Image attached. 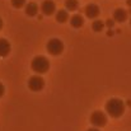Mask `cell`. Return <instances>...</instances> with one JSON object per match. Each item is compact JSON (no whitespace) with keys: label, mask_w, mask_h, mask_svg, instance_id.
<instances>
[{"label":"cell","mask_w":131,"mask_h":131,"mask_svg":"<svg viewBox=\"0 0 131 131\" xmlns=\"http://www.w3.org/2000/svg\"><path fill=\"white\" fill-rule=\"evenodd\" d=\"M106 113L112 118H120L125 113V103L120 98H111L106 102Z\"/></svg>","instance_id":"1"},{"label":"cell","mask_w":131,"mask_h":131,"mask_svg":"<svg viewBox=\"0 0 131 131\" xmlns=\"http://www.w3.org/2000/svg\"><path fill=\"white\" fill-rule=\"evenodd\" d=\"M31 68L37 74H45L50 69V61H48V59L46 56L38 55V56L33 57V60L31 62Z\"/></svg>","instance_id":"2"},{"label":"cell","mask_w":131,"mask_h":131,"mask_svg":"<svg viewBox=\"0 0 131 131\" xmlns=\"http://www.w3.org/2000/svg\"><path fill=\"white\" fill-rule=\"evenodd\" d=\"M46 50H47V52H48L50 55H52V56H59V55H61L62 51H64V43H62V41L59 40V38H51V40L47 42V45H46Z\"/></svg>","instance_id":"3"},{"label":"cell","mask_w":131,"mask_h":131,"mask_svg":"<svg viewBox=\"0 0 131 131\" xmlns=\"http://www.w3.org/2000/svg\"><path fill=\"white\" fill-rule=\"evenodd\" d=\"M107 121H108V117L104 112L102 111H94L92 115H90V124L94 126V127H104L107 125Z\"/></svg>","instance_id":"4"},{"label":"cell","mask_w":131,"mask_h":131,"mask_svg":"<svg viewBox=\"0 0 131 131\" xmlns=\"http://www.w3.org/2000/svg\"><path fill=\"white\" fill-rule=\"evenodd\" d=\"M43 87H45V80L42 77H40V74L32 75L28 79V88L32 92H40V90L43 89Z\"/></svg>","instance_id":"5"},{"label":"cell","mask_w":131,"mask_h":131,"mask_svg":"<svg viewBox=\"0 0 131 131\" xmlns=\"http://www.w3.org/2000/svg\"><path fill=\"white\" fill-rule=\"evenodd\" d=\"M41 12L42 14L46 17H50L52 14L56 13V4L52 1V0H43V3L41 4Z\"/></svg>","instance_id":"6"},{"label":"cell","mask_w":131,"mask_h":131,"mask_svg":"<svg viewBox=\"0 0 131 131\" xmlns=\"http://www.w3.org/2000/svg\"><path fill=\"white\" fill-rule=\"evenodd\" d=\"M84 13H85L87 18H89V19H97L99 13H101V9L97 4H88L84 9Z\"/></svg>","instance_id":"7"},{"label":"cell","mask_w":131,"mask_h":131,"mask_svg":"<svg viewBox=\"0 0 131 131\" xmlns=\"http://www.w3.org/2000/svg\"><path fill=\"white\" fill-rule=\"evenodd\" d=\"M127 17H129V12L122 9V8H117L115 12H113V20L115 22H118V23H124L127 20Z\"/></svg>","instance_id":"8"},{"label":"cell","mask_w":131,"mask_h":131,"mask_svg":"<svg viewBox=\"0 0 131 131\" xmlns=\"http://www.w3.org/2000/svg\"><path fill=\"white\" fill-rule=\"evenodd\" d=\"M12 46L10 42L5 38H0V57H6L10 53Z\"/></svg>","instance_id":"9"},{"label":"cell","mask_w":131,"mask_h":131,"mask_svg":"<svg viewBox=\"0 0 131 131\" xmlns=\"http://www.w3.org/2000/svg\"><path fill=\"white\" fill-rule=\"evenodd\" d=\"M24 6H26L24 8V12H26V14L28 17H36L37 15V13H38V5L35 1H31V3L26 4Z\"/></svg>","instance_id":"10"},{"label":"cell","mask_w":131,"mask_h":131,"mask_svg":"<svg viewBox=\"0 0 131 131\" xmlns=\"http://www.w3.org/2000/svg\"><path fill=\"white\" fill-rule=\"evenodd\" d=\"M70 24H71V27H74V28H80V27H83V24H84V18H83V15H80V14H74V15H71V17H70Z\"/></svg>","instance_id":"11"},{"label":"cell","mask_w":131,"mask_h":131,"mask_svg":"<svg viewBox=\"0 0 131 131\" xmlns=\"http://www.w3.org/2000/svg\"><path fill=\"white\" fill-rule=\"evenodd\" d=\"M68 19H69V13L66 12V9L56 10V22H59V23H66Z\"/></svg>","instance_id":"12"},{"label":"cell","mask_w":131,"mask_h":131,"mask_svg":"<svg viewBox=\"0 0 131 131\" xmlns=\"http://www.w3.org/2000/svg\"><path fill=\"white\" fill-rule=\"evenodd\" d=\"M65 9L69 12H75L79 8V1L78 0H65Z\"/></svg>","instance_id":"13"},{"label":"cell","mask_w":131,"mask_h":131,"mask_svg":"<svg viewBox=\"0 0 131 131\" xmlns=\"http://www.w3.org/2000/svg\"><path fill=\"white\" fill-rule=\"evenodd\" d=\"M104 28V22L101 19H94V22L92 23V29L94 32H102Z\"/></svg>","instance_id":"14"},{"label":"cell","mask_w":131,"mask_h":131,"mask_svg":"<svg viewBox=\"0 0 131 131\" xmlns=\"http://www.w3.org/2000/svg\"><path fill=\"white\" fill-rule=\"evenodd\" d=\"M26 1H27V0H10L12 6L15 8V9H20V8H23V6L26 5Z\"/></svg>","instance_id":"15"},{"label":"cell","mask_w":131,"mask_h":131,"mask_svg":"<svg viewBox=\"0 0 131 131\" xmlns=\"http://www.w3.org/2000/svg\"><path fill=\"white\" fill-rule=\"evenodd\" d=\"M104 26H107L108 29H111V28L115 26V20H113V19H107V20L104 22Z\"/></svg>","instance_id":"16"},{"label":"cell","mask_w":131,"mask_h":131,"mask_svg":"<svg viewBox=\"0 0 131 131\" xmlns=\"http://www.w3.org/2000/svg\"><path fill=\"white\" fill-rule=\"evenodd\" d=\"M4 93H5V87L3 85V83H0V98L4 95Z\"/></svg>","instance_id":"17"},{"label":"cell","mask_w":131,"mask_h":131,"mask_svg":"<svg viewBox=\"0 0 131 131\" xmlns=\"http://www.w3.org/2000/svg\"><path fill=\"white\" fill-rule=\"evenodd\" d=\"M87 131H101L98 127H92V129H88Z\"/></svg>","instance_id":"18"},{"label":"cell","mask_w":131,"mask_h":131,"mask_svg":"<svg viewBox=\"0 0 131 131\" xmlns=\"http://www.w3.org/2000/svg\"><path fill=\"white\" fill-rule=\"evenodd\" d=\"M113 35V32L111 31V29H108V32H107V36H112Z\"/></svg>","instance_id":"19"},{"label":"cell","mask_w":131,"mask_h":131,"mask_svg":"<svg viewBox=\"0 0 131 131\" xmlns=\"http://www.w3.org/2000/svg\"><path fill=\"white\" fill-rule=\"evenodd\" d=\"M3 26H4V23H3V19L0 18V31H1V28H3Z\"/></svg>","instance_id":"20"},{"label":"cell","mask_w":131,"mask_h":131,"mask_svg":"<svg viewBox=\"0 0 131 131\" xmlns=\"http://www.w3.org/2000/svg\"><path fill=\"white\" fill-rule=\"evenodd\" d=\"M126 4H127V6H130L131 8V0H127V1H126Z\"/></svg>","instance_id":"21"},{"label":"cell","mask_w":131,"mask_h":131,"mask_svg":"<svg viewBox=\"0 0 131 131\" xmlns=\"http://www.w3.org/2000/svg\"><path fill=\"white\" fill-rule=\"evenodd\" d=\"M130 24H131V19H130Z\"/></svg>","instance_id":"22"}]
</instances>
